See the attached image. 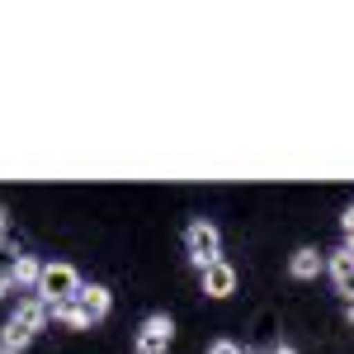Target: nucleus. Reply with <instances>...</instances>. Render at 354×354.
<instances>
[{
  "instance_id": "nucleus-12",
  "label": "nucleus",
  "mask_w": 354,
  "mask_h": 354,
  "mask_svg": "<svg viewBox=\"0 0 354 354\" xmlns=\"http://www.w3.org/2000/svg\"><path fill=\"white\" fill-rule=\"evenodd\" d=\"M208 354H245V350H241V345H236V340H218V345H213V350H208Z\"/></svg>"
},
{
  "instance_id": "nucleus-14",
  "label": "nucleus",
  "mask_w": 354,
  "mask_h": 354,
  "mask_svg": "<svg viewBox=\"0 0 354 354\" xmlns=\"http://www.w3.org/2000/svg\"><path fill=\"white\" fill-rule=\"evenodd\" d=\"M340 222H345V236H350V232H354V208H345V218H340Z\"/></svg>"
},
{
  "instance_id": "nucleus-6",
  "label": "nucleus",
  "mask_w": 354,
  "mask_h": 354,
  "mask_svg": "<svg viewBox=\"0 0 354 354\" xmlns=\"http://www.w3.org/2000/svg\"><path fill=\"white\" fill-rule=\"evenodd\" d=\"M170 335H175V322L165 317V312H151L147 322H142V335H137V345H170Z\"/></svg>"
},
{
  "instance_id": "nucleus-1",
  "label": "nucleus",
  "mask_w": 354,
  "mask_h": 354,
  "mask_svg": "<svg viewBox=\"0 0 354 354\" xmlns=\"http://www.w3.org/2000/svg\"><path fill=\"white\" fill-rule=\"evenodd\" d=\"M48 317H53V307H48L43 298H24L19 307H15V317L5 322V330H0V335H5L0 345H10V350H24L28 340H33V330L43 326Z\"/></svg>"
},
{
  "instance_id": "nucleus-15",
  "label": "nucleus",
  "mask_w": 354,
  "mask_h": 354,
  "mask_svg": "<svg viewBox=\"0 0 354 354\" xmlns=\"http://www.w3.org/2000/svg\"><path fill=\"white\" fill-rule=\"evenodd\" d=\"M137 354H165L161 345H137Z\"/></svg>"
},
{
  "instance_id": "nucleus-7",
  "label": "nucleus",
  "mask_w": 354,
  "mask_h": 354,
  "mask_svg": "<svg viewBox=\"0 0 354 354\" xmlns=\"http://www.w3.org/2000/svg\"><path fill=\"white\" fill-rule=\"evenodd\" d=\"M326 270H330V279H335V288L354 298V255H350V250H330Z\"/></svg>"
},
{
  "instance_id": "nucleus-3",
  "label": "nucleus",
  "mask_w": 354,
  "mask_h": 354,
  "mask_svg": "<svg viewBox=\"0 0 354 354\" xmlns=\"http://www.w3.org/2000/svg\"><path fill=\"white\" fill-rule=\"evenodd\" d=\"M81 274H76V265H43V283H38V298L48 302H66V298H81Z\"/></svg>"
},
{
  "instance_id": "nucleus-16",
  "label": "nucleus",
  "mask_w": 354,
  "mask_h": 354,
  "mask_svg": "<svg viewBox=\"0 0 354 354\" xmlns=\"http://www.w3.org/2000/svg\"><path fill=\"white\" fill-rule=\"evenodd\" d=\"M340 250H350V255H354V232H350V236H345V245H340Z\"/></svg>"
},
{
  "instance_id": "nucleus-13",
  "label": "nucleus",
  "mask_w": 354,
  "mask_h": 354,
  "mask_svg": "<svg viewBox=\"0 0 354 354\" xmlns=\"http://www.w3.org/2000/svg\"><path fill=\"white\" fill-rule=\"evenodd\" d=\"M5 232H10V213H5V203H0V241H5Z\"/></svg>"
},
{
  "instance_id": "nucleus-18",
  "label": "nucleus",
  "mask_w": 354,
  "mask_h": 354,
  "mask_svg": "<svg viewBox=\"0 0 354 354\" xmlns=\"http://www.w3.org/2000/svg\"><path fill=\"white\" fill-rule=\"evenodd\" d=\"M0 354H19V350H10V345H0Z\"/></svg>"
},
{
  "instance_id": "nucleus-11",
  "label": "nucleus",
  "mask_w": 354,
  "mask_h": 354,
  "mask_svg": "<svg viewBox=\"0 0 354 354\" xmlns=\"http://www.w3.org/2000/svg\"><path fill=\"white\" fill-rule=\"evenodd\" d=\"M10 265H15V255H5V250H0V293H10V288H15V279H10Z\"/></svg>"
},
{
  "instance_id": "nucleus-10",
  "label": "nucleus",
  "mask_w": 354,
  "mask_h": 354,
  "mask_svg": "<svg viewBox=\"0 0 354 354\" xmlns=\"http://www.w3.org/2000/svg\"><path fill=\"white\" fill-rule=\"evenodd\" d=\"M81 307H85V317H90V322H100V317L109 312V288H104V283L81 288Z\"/></svg>"
},
{
  "instance_id": "nucleus-9",
  "label": "nucleus",
  "mask_w": 354,
  "mask_h": 354,
  "mask_svg": "<svg viewBox=\"0 0 354 354\" xmlns=\"http://www.w3.org/2000/svg\"><path fill=\"white\" fill-rule=\"evenodd\" d=\"M53 317L62 322V326H71V330H85L90 326V317H85V307L81 298H66V302H53Z\"/></svg>"
},
{
  "instance_id": "nucleus-5",
  "label": "nucleus",
  "mask_w": 354,
  "mask_h": 354,
  "mask_svg": "<svg viewBox=\"0 0 354 354\" xmlns=\"http://www.w3.org/2000/svg\"><path fill=\"white\" fill-rule=\"evenodd\" d=\"M10 279H15V288H28V293H38V283H43V260H38V255H15V265H10Z\"/></svg>"
},
{
  "instance_id": "nucleus-4",
  "label": "nucleus",
  "mask_w": 354,
  "mask_h": 354,
  "mask_svg": "<svg viewBox=\"0 0 354 354\" xmlns=\"http://www.w3.org/2000/svg\"><path fill=\"white\" fill-rule=\"evenodd\" d=\"M203 293H208V298H232V293H236V270H232L227 260L208 265V270H203Z\"/></svg>"
},
{
  "instance_id": "nucleus-8",
  "label": "nucleus",
  "mask_w": 354,
  "mask_h": 354,
  "mask_svg": "<svg viewBox=\"0 0 354 354\" xmlns=\"http://www.w3.org/2000/svg\"><path fill=\"white\" fill-rule=\"evenodd\" d=\"M288 270H293V279H317V274L326 270V260H322L312 245H302V250H293V265H288Z\"/></svg>"
},
{
  "instance_id": "nucleus-19",
  "label": "nucleus",
  "mask_w": 354,
  "mask_h": 354,
  "mask_svg": "<svg viewBox=\"0 0 354 354\" xmlns=\"http://www.w3.org/2000/svg\"><path fill=\"white\" fill-rule=\"evenodd\" d=\"M350 322H354V302H350Z\"/></svg>"
},
{
  "instance_id": "nucleus-17",
  "label": "nucleus",
  "mask_w": 354,
  "mask_h": 354,
  "mask_svg": "<svg viewBox=\"0 0 354 354\" xmlns=\"http://www.w3.org/2000/svg\"><path fill=\"white\" fill-rule=\"evenodd\" d=\"M274 354H293V345H279V350H274Z\"/></svg>"
},
{
  "instance_id": "nucleus-2",
  "label": "nucleus",
  "mask_w": 354,
  "mask_h": 354,
  "mask_svg": "<svg viewBox=\"0 0 354 354\" xmlns=\"http://www.w3.org/2000/svg\"><path fill=\"white\" fill-rule=\"evenodd\" d=\"M185 250H189V265L198 274L208 270V265H218L222 260V236L213 222H189V232H185Z\"/></svg>"
}]
</instances>
